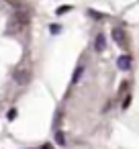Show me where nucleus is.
Returning a JSON list of instances; mask_svg holds the SVG:
<instances>
[{
  "instance_id": "obj_1",
  "label": "nucleus",
  "mask_w": 139,
  "mask_h": 149,
  "mask_svg": "<svg viewBox=\"0 0 139 149\" xmlns=\"http://www.w3.org/2000/svg\"><path fill=\"white\" fill-rule=\"evenodd\" d=\"M117 65H119L121 72H129V70H131V57H129V55H121V57L117 59Z\"/></svg>"
},
{
  "instance_id": "obj_2",
  "label": "nucleus",
  "mask_w": 139,
  "mask_h": 149,
  "mask_svg": "<svg viewBox=\"0 0 139 149\" xmlns=\"http://www.w3.org/2000/svg\"><path fill=\"white\" fill-rule=\"evenodd\" d=\"M29 78H31V76H29V70H17V72H15V80H17L21 86H25V84L29 82Z\"/></svg>"
},
{
  "instance_id": "obj_3",
  "label": "nucleus",
  "mask_w": 139,
  "mask_h": 149,
  "mask_svg": "<svg viewBox=\"0 0 139 149\" xmlns=\"http://www.w3.org/2000/svg\"><path fill=\"white\" fill-rule=\"evenodd\" d=\"M112 39H115V43H117V45L125 47V33H123V29L115 27V29H112Z\"/></svg>"
},
{
  "instance_id": "obj_4",
  "label": "nucleus",
  "mask_w": 139,
  "mask_h": 149,
  "mask_svg": "<svg viewBox=\"0 0 139 149\" xmlns=\"http://www.w3.org/2000/svg\"><path fill=\"white\" fill-rule=\"evenodd\" d=\"M104 47H106V37L102 33H98L96 35V41H94V49L100 53V51H104Z\"/></svg>"
},
{
  "instance_id": "obj_5",
  "label": "nucleus",
  "mask_w": 139,
  "mask_h": 149,
  "mask_svg": "<svg viewBox=\"0 0 139 149\" xmlns=\"http://www.w3.org/2000/svg\"><path fill=\"white\" fill-rule=\"evenodd\" d=\"M82 72H84V65H78V70L74 72V78H72V82H74V84H76V82L82 78Z\"/></svg>"
},
{
  "instance_id": "obj_6",
  "label": "nucleus",
  "mask_w": 139,
  "mask_h": 149,
  "mask_svg": "<svg viewBox=\"0 0 139 149\" xmlns=\"http://www.w3.org/2000/svg\"><path fill=\"white\" fill-rule=\"evenodd\" d=\"M55 141H57L59 145H64V143H66V139H64V133H59V131H57V133H55Z\"/></svg>"
},
{
  "instance_id": "obj_7",
  "label": "nucleus",
  "mask_w": 139,
  "mask_h": 149,
  "mask_svg": "<svg viewBox=\"0 0 139 149\" xmlns=\"http://www.w3.org/2000/svg\"><path fill=\"white\" fill-rule=\"evenodd\" d=\"M70 8H72V6H70V4H66V6H61V8H57V15H66V13H68Z\"/></svg>"
},
{
  "instance_id": "obj_8",
  "label": "nucleus",
  "mask_w": 139,
  "mask_h": 149,
  "mask_svg": "<svg viewBox=\"0 0 139 149\" xmlns=\"http://www.w3.org/2000/svg\"><path fill=\"white\" fill-rule=\"evenodd\" d=\"M59 31H61V27H59V25H51V33H53V35H55V33H59Z\"/></svg>"
},
{
  "instance_id": "obj_9",
  "label": "nucleus",
  "mask_w": 139,
  "mask_h": 149,
  "mask_svg": "<svg viewBox=\"0 0 139 149\" xmlns=\"http://www.w3.org/2000/svg\"><path fill=\"white\" fill-rule=\"evenodd\" d=\"M129 102H131V96H127V98H125V102H123V108H127V106H129Z\"/></svg>"
},
{
  "instance_id": "obj_10",
  "label": "nucleus",
  "mask_w": 139,
  "mask_h": 149,
  "mask_svg": "<svg viewBox=\"0 0 139 149\" xmlns=\"http://www.w3.org/2000/svg\"><path fill=\"white\" fill-rule=\"evenodd\" d=\"M17 116V110H8V118H15Z\"/></svg>"
},
{
  "instance_id": "obj_11",
  "label": "nucleus",
  "mask_w": 139,
  "mask_h": 149,
  "mask_svg": "<svg viewBox=\"0 0 139 149\" xmlns=\"http://www.w3.org/2000/svg\"><path fill=\"white\" fill-rule=\"evenodd\" d=\"M43 149H53V147H51V145H45V147H43Z\"/></svg>"
}]
</instances>
